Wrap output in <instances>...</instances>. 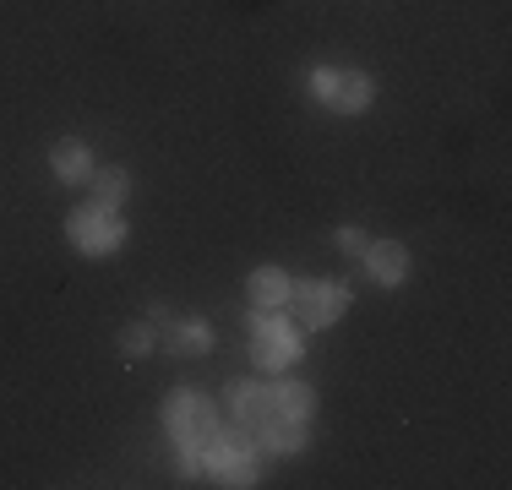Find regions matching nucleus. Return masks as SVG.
I'll return each mask as SVG.
<instances>
[{
	"mask_svg": "<svg viewBox=\"0 0 512 490\" xmlns=\"http://www.w3.org/2000/svg\"><path fill=\"white\" fill-rule=\"evenodd\" d=\"M306 441H311V420H278L256 436V447L273 452V458H295V452H306Z\"/></svg>",
	"mask_w": 512,
	"mask_h": 490,
	"instance_id": "9b49d317",
	"label": "nucleus"
},
{
	"mask_svg": "<svg viewBox=\"0 0 512 490\" xmlns=\"http://www.w3.org/2000/svg\"><path fill=\"white\" fill-rule=\"evenodd\" d=\"M306 93L322 109H333V115H360V109H371L376 82L365 77V71H349V66H311L306 71Z\"/></svg>",
	"mask_w": 512,
	"mask_h": 490,
	"instance_id": "20e7f679",
	"label": "nucleus"
},
{
	"mask_svg": "<svg viewBox=\"0 0 512 490\" xmlns=\"http://www.w3.org/2000/svg\"><path fill=\"white\" fill-rule=\"evenodd\" d=\"M148 322L158 327V333H164V327H169V322H175V311H169V305H164V300H153V311H148Z\"/></svg>",
	"mask_w": 512,
	"mask_h": 490,
	"instance_id": "f3484780",
	"label": "nucleus"
},
{
	"mask_svg": "<svg viewBox=\"0 0 512 490\" xmlns=\"http://www.w3.org/2000/svg\"><path fill=\"white\" fill-rule=\"evenodd\" d=\"M153 343H158L153 322H126V327H120V354H126V360H148Z\"/></svg>",
	"mask_w": 512,
	"mask_h": 490,
	"instance_id": "2eb2a0df",
	"label": "nucleus"
},
{
	"mask_svg": "<svg viewBox=\"0 0 512 490\" xmlns=\"http://www.w3.org/2000/svg\"><path fill=\"white\" fill-rule=\"evenodd\" d=\"M224 403H229V420H235L240 431H251V436H262L267 425L284 420L273 382H229V387H224Z\"/></svg>",
	"mask_w": 512,
	"mask_h": 490,
	"instance_id": "0eeeda50",
	"label": "nucleus"
},
{
	"mask_svg": "<svg viewBox=\"0 0 512 490\" xmlns=\"http://www.w3.org/2000/svg\"><path fill=\"white\" fill-rule=\"evenodd\" d=\"M164 349L169 354H207L213 349V327L202 316H180V322L164 327Z\"/></svg>",
	"mask_w": 512,
	"mask_h": 490,
	"instance_id": "f8f14e48",
	"label": "nucleus"
},
{
	"mask_svg": "<svg viewBox=\"0 0 512 490\" xmlns=\"http://www.w3.org/2000/svg\"><path fill=\"white\" fill-rule=\"evenodd\" d=\"M349 305H355V289L338 284V278H306V284H295V294H289V311H295V322L306 327V333L333 327Z\"/></svg>",
	"mask_w": 512,
	"mask_h": 490,
	"instance_id": "39448f33",
	"label": "nucleus"
},
{
	"mask_svg": "<svg viewBox=\"0 0 512 490\" xmlns=\"http://www.w3.org/2000/svg\"><path fill=\"white\" fill-rule=\"evenodd\" d=\"M333 245H338V251H344V256H360L365 245H371V235H365V229H355V224H344V229H338V235H333Z\"/></svg>",
	"mask_w": 512,
	"mask_h": 490,
	"instance_id": "dca6fc26",
	"label": "nucleus"
},
{
	"mask_svg": "<svg viewBox=\"0 0 512 490\" xmlns=\"http://www.w3.org/2000/svg\"><path fill=\"white\" fill-rule=\"evenodd\" d=\"M360 267H365V278L371 284H382V289H398L409 278V245H398V240H371L360 251Z\"/></svg>",
	"mask_w": 512,
	"mask_h": 490,
	"instance_id": "6e6552de",
	"label": "nucleus"
},
{
	"mask_svg": "<svg viewBox=\"0 0 512 490\" xmlns=\"http://www.w3.org/2000/svg\"><path fill=\"white\" fill-rule=\"evenodd\" d=\"M126 196H131V175H126V169H93V175H88V202L126 207Z\"/></svg>",
	"mask_w": 512,
	"mask_h": 490,
	"instance_id": "ddd939ff",
	"label": "nucleus"
},
{
	"mask_svg": "<svg viewBox=\"0 0 512 490\" xmlns=\"http://www.w3.org/2000/svg\"><path fill=\"white\" fill-rule=\"evenodd\" d=\"M164 431H169V441H175V469L186 474V480H197L202 474V447L218 436V409H213V398H202L197 387H175L164 398Z\"/></svg>",
	"mask_w": 512,
	"mask_h": 490,
	"instance_id": "f257e3e1",
	"label": "nucleus"
},
{
	"mask_svg": "<svg viewBox=\"0 0 512 490\" xmlns=\"http://www.w3.org/2000/svg\"><path fill=\"white\" fill-rule=\"evenodd\" d=\"M289 294H295V278H289L284 267H256L246 278V300H251V311H262V316L289 311Z\"/></svg>",
	"mask_w": 512,
	"mask_h": 490,
	"instance_id": "1a4fd4ad",
	"label": "nucleus"
},
{
	"mask_svg": "<svg viewBox=\"0 0 512 490\" xmlns=\"http://www.w3.org/2000/svg\"><path fill=\"white\" fill-rule=\"evenodd\" d=\"M202 474L229 490H246L256 485V474H262V447H256L251 431H240V425H218V436L202 447Z\"/></svg>",
	"mask_w": 512,
	"mask_h": 490,
	"instance_id": "f03ea898",
	"label": "nucleus"
},
{
	"mask_svg": "<svg viewBox=\"0 0 512 490\" xmlns=\"http://www.w3.org/2000/svg\"><path fill=\"white\" fill-rule=\"evenodd\" d=\"M278 409H284V420H311V414H316V392L306 382H278Z\"/></svg>",
	"mask_w": 512,
	"mask_h": 490,
	"instance_id": "4468645a",
	"label": "nucleus"
},
{
	"mask_svg": "<svg viewBox=\"0 0 512 490\" xmlns=\"http://www.w3.org/2000/svg\"><path fill=\"white\" fill-rule=\"evenodd\" d=\"M66 240L77 245L82 256H109L126 245V218L120 207H99V202H82L77 213L66 218Z\"/></svg>",
	"mask_w": 512,
	"mask_h": 490,
	"instance_id": "423d86ee",
	"label": "nucleus"
},
{
	"mask_svg": "<svg viewBox=\"0 0 512 490\" xmlns=\"http://www.w3.org/2000/svg\"><path fill=\"white\" fill-rule=\"evenodd\" d=\"M246 327H251V360L256 371H289V365L306 354V333H300V322L289 311H246Z\"/></svg>",
	"mask_w": 512,
	"mask_h": 490,
	"instance_id": "7ed1b4c3",
	"label": "nucleus"
},
{
	"mask_svg": "<svg viewBox=\"0 0 512 490\" xmlns=\"http://www.w3.org/2000/svg\"><path fill=\"white\" fill-rule=\"evenodd\" d=\"M50 169H55L60 186H88V175H93V153H88V142H77V137L55 142V147H50Z\"/></svg>",
	"mask_w": 512,
	"mask_h": 490,
	"instance_id": "9d476101",
	"label": "nucleus"
}]
</instances>
